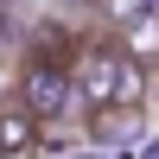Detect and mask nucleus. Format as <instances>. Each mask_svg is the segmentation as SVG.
Instances as JSON below:
<instances>
[{
    "mask_svg": "<svg viewBox=\"0 0 159 159\" xmlns=\"http://www.w3.org/2000/svg\"><path fill=\"white\" fill-rule=\"evenodd\" d=\"M70 70H76V102H83L89 115L96 108H147V76L153 70L121 45V32H108V25L89 32V38H76Z\"/></svg>",
    "mask_w": 159,
    "mask_h": 159,
    "instance_id": "f257e3e1",
    "label": "nucleus"
},
{
    "mask_svg": "<svg viewBox=\"0 0 159 159\" xmlns=\"http://www.w3.org/2000/svg\"><path fill=\"white\" fill-rule=\"evenodd\" d=\"M38 140H45V121H38L19 96L0 102V159H25V153H38Z\"/></svg>",
    "mask_w": 159,
    "mask_h": 159,
    "instance_id": "7ed1b4c3",
    "label": "nucleus"
},
{
    "mask_svg": "<svg viewBox=\"0 0 159 159\" xmlns=\"http://www.w3.org/2000/svg\"><path fill=\"white\" fill-rule=\"evenodd\" d=\"M121 45L134 51L147 70H159V0H153L147 13H140V19H127V25H121Z\"/></svg>",
    "mask_w": 159,
    "mask_h": 159,
    "instance_id": "20e7f679",
    "label": "nucleus"
},
{
    "mask_svg": "<svg viewBox=\"0 0 159 159\" xmlns=\"http://www.w3.org/2000/svg\"><path fill=\"white\" fill-rule=\"evenodd\" d=\"M140 159H159V147H140Z\"/></svg>",
    "mask_w": 159,
    "mask_h": 159,
    "instance_id": "423d86ee",
    "label": "nucleus"
},
{
    "mask_svg": "<svg viewBox=\"0 0 159 159\" xmlns=\"http://www.w3.org/2000/svg\"><path fill=\"white\" fill-rule=\"evenodd\" d=\"M70 51H76V38L45 32V38H38V45L19 57V83H13V96H19L25 108L45 121V127H57L70 108H83V102H76V70H70Z\"/></svg>",
    "mask_w": 159,
    "mask_h": 159,
    "instance_id": "f03ea898",
    "label": "nucleus"
},
{
    "mask_svg": "<svg viewBox=\"0 0 159 159\" xmlns=\"http://www.w3.org/2000/svg\"><path fill=\"white\" fill-rule=\"evenodd\" d=\"M83 7H96V0H83Z\"/></svg>",
    "mask_w": 159,
    "mask_h": 159,
    "instance_id": "0eeeda50",
    "label": "nucleus"
},
{
    "mask_svg": "<svg viewBox=\"0 0 159 159\" xmlns=\"http://www.w3.org/2000/svg\"><path fill=\"white\" fill-rule=\"evenodd\" d=\"M153 0H96V19L108 25V32H121L127 19H140V13H147Z\"/></svg>",
    "mask_w": 159,
    "mask_h": 159,
    "instance_id": "39448f33",
    "label": "nucleus"
}]
</instances>
